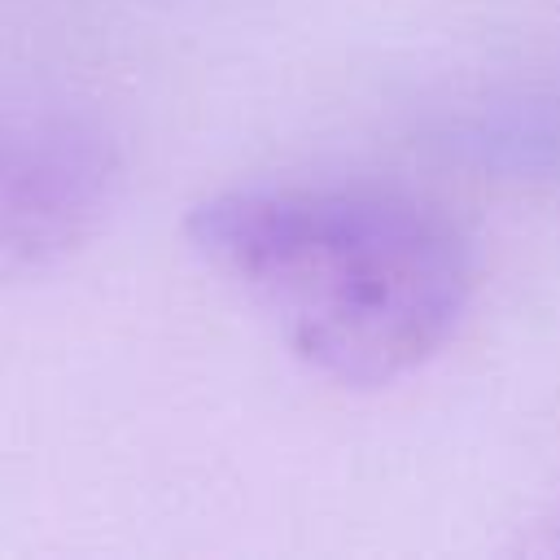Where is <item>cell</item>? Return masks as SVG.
<instances>
[{
    "instance_id": "6da1fadb",
    "label": "cell",
    "mask_w": 560,
    "mask_h": 560,
    "mask_svg": "<svg viewBox=\"0 0 560 560\" xmlns=\"http://www.w3.org/2000/svg\"><path fill=\"white\" fill-rule=\"evenodd\" d=\"M184 236L337 385H389L424 368L472 302L459 223L394 188L241 184L201 197Z\"/></svg>"
},
{
    "instance_id": "7a4b0ae2",
    "label": "cell",
    "mask_w": 560,
    "mask_h": 560,
    "mask_svg": "<svg viewBox=\"0 0 560 560\" xmlns=\"http://www.w3.org/2000/svg\"><path fill=\"white\" fill-rule=\"evenodd\" d=\"M118 197L109 136L74 114L0 105V284L79 254Z\"/></svg>"
}]
</instances>
